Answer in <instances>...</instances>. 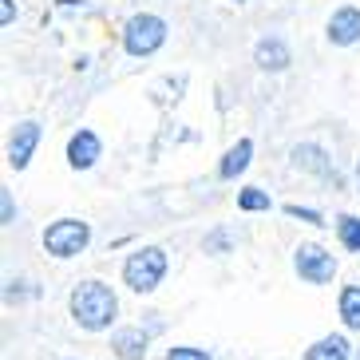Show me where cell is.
<instances>
[{
  "label": "cell",
  "instance_id": "1",
  "mask_svg": "<svg viewBox=\"0 0 360 360\" xmlns=\"http://www.w3.org/2000/svg\"><path fill=\"white\" fill-rule=\"evenodd\" d=\"M72 317L79 328H87V333H103V328H111V321L119 317V297L111 293V285H103V281H79V285L72 289Z\"/></svg>",
  "mask_w": 360,
  "mask_h": 360
},
{
  "label": "cell",
  "instance_id": "2",
  "mask_svg": "<svg viewBox=\"0 0 360 360\" xmlns=\"http://www.w3.org/2000/svg\"><path fill=\"white\" fill-rule=\"evenodd\" d=\"M162 277H167V250H159V245H143V250H135V254L127 257V265H123V281H127V289H135V293H155V289L162 285Z\"/></svg>",
  "mask_w": 360,
  "mask_h": 360
},
{
  "label": "cell",
  "instance_id": "3",
  "mask_svg": "<svg viewBox=\"0 0 360 360\" xmlns=\"http://www.w3.org/2000/svg\"><path fill=\"white\" fill-rule=\"evenodd\" d=\"M167 44V20L155 16V12H139L131 16L127 28H123V52L127 56H155Z\"/></svg>",
  "mask_w": 360,
  "mask_h": 360
},
{
  "label": "cell",
  "instance_id": "4",
  "mask_svg": "<svg viewBox=\"0 0 360 360\" xmlns=\"http://www.w3.org/2000/svg\"><path fill=\"white\" fill-rule=\"evenodd\" d=\"M87 242H91V226L79 222V218H60V222H52L44 230V250L52 257H60V262L84 254Z\"/></svg>",
  "mask_w": 360,
  "mask_h": 360
},
{
  "label": "cell",
  "instance_id": "5",
  "mask_svg": "<svg viewBox=\"0 0 360 360\" xmlns=\"http://www.w3.org/2000/svg\"><path fill=\"white\" fill-rule=\"evenodd\" d=\"M293 269L309 285H325V281L337 277V257L328 254V250H321V245H301L293 254Z\"/></svg>",
  "mask_w": 360,
  "mask_h": 360
},
{
  "label": "cell",
  "instance_id": "6",
  "mask_svg": "<svg viewBox=\"0 0 360 360\" xmlns=\"http://www.w3.org/2000/svg\"><path fill=\"white\" fill-rule=\"evenodd\" d=\"M36 147H40V123H36V119L16 123V131H12V139H8V167L24 170L28 162H32Z\"/></svg>",
  "mask_w": 360,
  "mask_h": 360
},
{
  "label": "cell",
  "instance_id": "7",
  "mask_svg": "<svg viewBox=\"0 0 360 360\" xmlns=\"http://www.w3.org/2000/svg\"><path fill=\"white\" fill-rule=\"evenodd\" d=\"M328 44H337V48H352L360 40V8L356 4H340L333 16H328V28H325Z\"/></svg>",
  "mask_w": 360,
  "mask_h": 360
},
{
  "label": "cell",
  "instance_id": "8",
  "mask_svg": "<svg viewBox=\"0 0 360 360\" xmlns=\"http://www.w3.org/2000/svg\"><path fill=\"white\" fill-rule=\"evenodd\" d=\"M99 155H103V143H99L96 131L79 127L72 139H68V167L72 170H91L99 162Z\"/></svg>",
  "mask_w": 360,
  "mask_h": 360
},
{
  "label": "cell",
  "instance_id": "9",
  "mask_svg": "<svg viewBox=\"0 0 360 360\" xmlns=\"http://www.w3.org/2000/svg\"><path fill=\"white\" fill-rule=\"evenodd\" d=\"M254 64L262 68V72H285V68L293 64V52H289L285 40L265 36V40H257V48H254Z\"/></svg>",
  "mask_w": 360,
  "mask_h": 360
},
{
  "label": "cell",
  "instance_id": "10",
  "mask_svg": "<svg viewBox=\"0 0 360 360\" xmlns=\"http://www.w3.org/2000/svg\"><path fill=\"white\" fill-rule=\"evenodd\" d=\"M250 159H254V143H250V139H238V143L226 150V159L218 162V179H222V182H233L245 167H250Z\"/></svg>",
  "mask_w": 360,
  "mask_h": 360
},
{
  "label": "cell",
  "instance_id": "11",
  "mask_svg": "<svg viewBox=\"0 0 360 360\" xmlns=\"http://www.w3.org/2000/svg\"><path fill=\"white\" fill-rule=\"evenodd\" d=\"M111 349L119 360H143L147 356V337H143V328H123L111 337Z\"/></svg>",
  "mask_w": 360,
  "mask_h": 360
},
{
  "label": "cell",
  "instance_id": "12",
  "mask_svg": "<svg viewBox=\"0 0 360 360\" xmlns=\"http://www.w3.org/2000/svg\"><path fill=\"white\" fill-rule=\"evenodd\" d=\"M349 340L340 337V333H328V337H321L317 345H309L305 349V360H349Z\"/></svg>",
  "mask_w": 360,
  "mask_h": 360
},
{
  "label": "cell",
  "instance_id": "13",
  "mask_svg": "<svg viewBox=\"0 0 360 360\" xmlns=\"http://www.w3.org/2000/svg\"><path fill=\"white\" fill-rule=\"evenodd\" d=\"M293 162L301 170H313V174H333V162H328V155L317 147V143H301V147H293Z\"/></svg>",
  "mask_w": 360,
  "mask_h": 360
},
{
  "label": "cell",
  "instance_id": "14",
  "mask_svg": "<svg viewBox=\"0 0 360 360\" xmlns=\"http://www.w3.org/2000/svg\"><path fill=\"white\" fill-rule=\"evenodd\" d=\"M340 321L360 333V285H345V289H340Z\"/></svg>",
  "mask_w": 360,
  "mask_h": 360
},
{
  "label": "cell",
  "instance_id": "15",
  "mask_svg": "<svg viewBox=\"0 0 360 360\" xmlns=\"http://www.w3.org/2000/svg\"><path fill=\"white\" fill-rule=\"evenodd\" d=\"M337 238H340V245H345L349 254H360V218L340 214L337 218Z\"/></svg>",
  "mask_w": 360,
  "mask_h": 360
},
{
  "label": "cell",
  "instance_id": "16",
  "mask_svg": "<svg viewBox=\"0 0 360 360\" xmlns=\"http://www.w3.org/2000/svg\"><path fill=\"white\" fill-rule=\"evenodd\" d=\"M238 210H245V214L269 210V194L262 186H245V191H238Z\"/></svg>",
  "mask_w": 360,
  "mask_h": 360
},
{
  "label": "cell",
  "instance_id": "17",
  "mask_svg": "<svg viewBox=\"0 0 360 360\" xmlns=\"http://www.w3.org/2000/svg\"><path fill=\"white\" fill-rule=\"evenodd\" d=\"M167 360H214L206 349H191V345H174V349L167 352Z\"/></svg>",
  "mask_w": 360,
  "mask_h": 360
},
{
  "label": "cell",
  "instance_id": "18",
  "mask_svg": "<svg viewBox=\"0 0 360 360\" xmlns=\"http://www.w3.org/2000/svg\"><path fill=\"white\" fill-rule=\"evenodd\" d=\"M285 214H289V218H301V222H309V226H325V218H321L317 210H301V206H285Z\"/></svg>",
  "mask_w": 360,
  "mask_h": 360
},
{
  "label": "cell",
  "instance_id": "19",
  "mask_svg": "<svg viewBox=\"0 0 360 360\" xmlns=\"http://www.w3.org/2000/svg\"><path fill=\"white\" fill-rule=\"evenodd\" d=\"M12 20H16V4H12V0H0V24L8 28Z\"/></svg>",
  "mask_w": 360,
  "mask_h": 360
},
{
  "label": "cell",
  "instance_id": "20",
  "mask_svg": "<svg viewBox=\"0 0 360 360\" xmlns=\"http://www.w3.org/2000/svg\"><path fill=\"white\" fill-rule=\"evenodd\" d=\"M0 202H4V226H12V194L4 191V194H0Z\"/></svg>",
  "mask_w": 360,
  "mask_h": 360
},
{
  "label": "cell",
  "instance_id": "21",
  "mask_svg": "<svg viewBox=\"0 0 360 360\" xmlns=\"http://www.w3.org/2000/svg\"><path fill=\"white\" fill-rule=\"evenodd\" d=\"M356 182H360V167H356Z\"/></svg>",
  "mask_w": 360,
  "mask_h": 360
},
{
  "label": "cell",
  "instance_id": "22",
  "mask_svg": "<svg viewBox=\"0 0 360 360\" xmlns=\"http://www.w3.org/2000/svg\"><path fill=\"white\" fill-rule=\"evenodd\" d=\"M230 4H242V0H230Z\"/></svg>",
  "mask_w": 360,
  "mask_h": 360
}]
</instances>
